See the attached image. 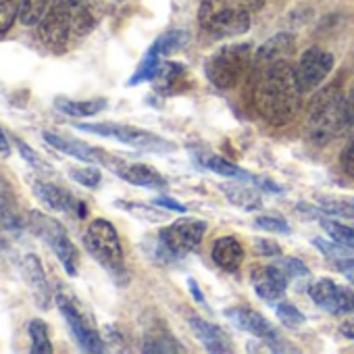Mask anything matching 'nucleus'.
Masks as SVG:
<instances>
[{
	"label": "nucleus",
	"mask_w": 354,
	"mask_h": 354,
	"mask_svg": "<svg viewBox=\"0 0 354 354\" xmlns=\"http://www.w3.org/2000/svg\"><path fill=\"white\" fill-rule=\"evenodd\" d=\"M296 67L288 61L252 69V98L259 115L271 125H288L296 119L302 102Z\"/></svg>",
	"instance_id": "1"
},
{
	"label": "nucleus",
	"mask_w": 354,
	"mask_h": 354,
	"mask_svg": "<svg viewBox=\"0 0 354 354\" xmlns=\"http://www.w3.org/2000/svg\"><path fill=\"white\" fill-rule=\"evenodd\" d=\"M350 127H354V119L348 111L344 94L335 86L319 92L310 104V117L306 129L310 142L323 146L329 140L348 131Z\"/></svg>",
	"instance_id": "2"
},
{
	"label": "nucleus",
	"mask_w": 354,
	"mask_h": 354,
	"mask_svg": "<svg viewBox=\"0 0 354 354\" xmlns=\"http://www.w3.org/2000/svg\"><path fill=\"white\" fill-rule=\"evenodd\" d=\"M26 227L53 250V254L61 261L63 269L71 277L77 275L80 252H77L75 244L71 242L67 230L57 219H53L50 215H44L42 211H30L26 217Z\"/></svg>",
	"instance_id": "3"
},
{
	"label": "nucleus",
	"mask_w": 354,
	"mask_h": 354,
	"mask_svg": "<svg viewBox=\"0 0 354 354\" xmlns=\"http://www.w3.org/2000/svg\"><path fill=\"white\" fill-rule=\"evenodd\" d=\"M252 46L242 42V44H227L219 48L205 65L207 77L213 86L221 90H230L242 82V77L252 71Z\"/></svg>",
	"instance_id": "4"
},
{
	"label": "nucleus",
	"mask_w": 354,
	"mask_h": 354,
	"mask_svg": "<svg viewBox=\"0 0 354 354\" xmlns=\"http://www.w3.org/2000/svg\"><path fill=\"white\" fill-rule=\"evenodd\" d=\"M86 250L102 265L115 279L125 277V261L119 234L106 219H94L84 234Z\"/></svg>",
	"instance_id": "5"
},
{
	"label": "nucleus",
	"mask_w": 354,
	"mask_h": 354,
	"mask_svg": "<svg viewBox=\"0 0 354 354\" xmlns=\"http://www.w3.org/2000/svg\"><path fill=\"white\" fill-rule=\"evenodd\" d=\"M205 234H207V223L203 219L186 217L180 221H173L169 227H165L158 234L156 254L167 263L180 261L201 244Z\"/></svg>",
	"instance_id": "6"
},
{
	"label": "nucleus",
	"mask_w": 354,
	"mask_h": 354,
	"mask_svg": "<svg viewBox=\"0 0 354 354\" xmlns=\"http://www.w3.org/2000/svg\"><path fill=\"white\" fill-rule=\"evenodd\" d=\"M55 300H57V306H59L61 315L65 317L73 337L77 339L80 348L86 350V352H102L104 342H102L100 333L96 331V327H94L92 319L88 317V313L82 308L80 300L73 296V292L67 290L65 286H59L57 294H55Z\"/></svg>",
	"instance_id": "7"
},
{
	"label": "nucleus",
	"mask_w": 354,
	"mask_h": 354,
	"mask_svg": "<svg viewBox=\"0 0 354 354\" xmlns=\"http://www.w3.org/2000/svg\"><path fill=\"white\" fill-rule=\"evenodd\" d=\"M75 127L80 131H86V133H94V136L117 140V142L127 144V146L138 148V150H148V152H169V150H175V146L171 142H167L165 138H160L156 133H150L146 129H140V127H131V125H119V123H77Z\"/></svg>",
	"instance_id": "8"
},
{
	"label": "nucleus",
	"mask_w": 354,
	"mask_h": 354,
	"mask_svg": "<svg viewBox=\"0 0 354 354\" xmlns=\"http://www.w3.org/2000/svg\"><path fill=\"white\" fill-rule=\"evenodd\" d=\"M250 15L248 11L234 9V7H223L211 0H205L201 5V26L215 38H232L248 32L250 28Z\"/></svg>",
	"instance_id": "9"
},
{
	"label": "nucleus",
	"mask_w": 354,
	"mask_h": 354,
	"mask_svg": "<svg viewBox=\"0 0 354 354\" xmlns=\"http://www.w3.org/2000/svg\"><path fill=\"white\" fill-rule=\"evenodd\" d=\"M73 34V24H71V5L65 0L55 3L44 17L38 24V36L42 44L55 53H63L69 44V38Z\"/></svg>",
	"instance_id": "10"
},
{
	"label": "nucleus",
	"mask_w": 354,
	"mask_h": 354,
	"mask_svg": "<svg viewBox=\"0 0 354 354\" xmlns=\"http://www.w3.org/2000/svg\"><path fill=\"white\" fill-rule=\"evenodd\" d=\"M310 300L327 310L329 315H346L354 313V292L350 288L337 286L331 279H319L308 290Z\"/></svg>",
	"instance_id": "11"
},
{
	"label": "nucleus",
	"mask_w": 354,
	"mask_h": 354,
	"mask_svg": "<svg viewBox=\"0 0 354 354\" xmlns=\"http://www.w3.org/2000/svg\"><path fill=\"white\" fill-rule=\"evenodd\" d=\"M333 69V57L321 48H308L298 65H296V80L300 84L302 92H310L315 90Z\"/></svg>",
	"instance_id": "12"
},
{
	"label": "nucleus",
	"mask_w": 354,
	"mask_h": 354,
	"mask_svg": "<svg viewBox=\"0 0 354 354\" xmlns=\"http://www.w3.org/2000/svg\"><path fill=\"white\" fill-rule=\"evenodd\" d=\"M34 194L50 211H61V213L73 215L77 219H84L88 215V207L80 198H75L69 190H65L63 186H57L53 182H36Z\"/></svg>",
	"instance_id": "13"
},
{
	"label": "nucleus",
	"mask_w": 354,
	"mask_h": 354,
	"mask_svg": "<svg viewBox=\"0 0 354 354\" xmlns=\"http://www.w3.org/2000/svg\"><path fill=\"white\" fill-rule=\"evenodd\" d=\"M44 140L48 146H53L55 150L63 152V154H69L77 160H84V162H92V165H104L106 169H111L115 156L109 154L106 150L102 148H94L82 140H73V138H65V136H59V133H53V131H44Z\"/></svg>",
	"instance_id": "14"
},
{
	"label": "nucleus",
	"mask_w": 354,
	"mask_h": 354,
	"mask_svg": "<svg viewBox=\"0 0 354 354\" xmlns=\"http://www.w3.org/2000/svg\"><path fill=\"white\" fill-rule=\"evenodd\" d=\"M288 277L290 275L281 265H259L250 271L254 292L267 302H275L286 294Z\"/></svg>",
	"instance_id": "15"
},
{
	"label": "nucleus",
	"mask_w": 354,
	"mask_h": 354,
	"mask_svg": "<svg viewBox=\"0 0 354 354\" xmlns=\"http://www.w3.org/2000/svg\"><path fill=\"white\" fill-rule=\"evenodd\" d=\"M21 275H24V281L36 302L38 308L42 310H48L53 306V290L48 286V279H46V273H44V267L40 263V259L36 254H26L21 259Z\"/></svg>",
	"instance_id": "16"
},
{
	"label": "nucleus",
	"mask_w": 354,
	"mask_h": 354,
	"mask_svg": "<svg viewBox=\"0 0 354 354\" xmlns=\"http://www.w3.org/2000/svg\"><path fill=\"white\" fill-rule=\"evenodd\" d=\"M111 171L133 186H144V188H165L167 186L165 177L156 169H152L150 165H144V162H129V160L115 156Z\"/></svg>",
	"instance_id": "17"
},
{
	"label": "nucleus",
	"mask_w": 354,
	"mask_h": 354,
	"mask_svg": "<svg viewBox=\"0 0 354 354\" xmlns=\"http://www.w3.org/2000/svg\"><path fill=\"white\" fill-rule=\"evenodd\" d=\"M225 317L236 327H240L246 333H252V335H257L261 339H267L269 344L279 342V335L273 329V325L261 313H257V310H250V308H230V310H225Z\"/></svg>",
	"instance_id": "18"
},
{
	"label": "nucleus",
	"mask_w": 354,
	"mask_h": 354,
	"mask_svg": "<svg viewBox=\"0 0 354 354\" xmlns=\"http://www.w3.org/2000/svg\"><path fill=\"white\" fill-rule=\"evenodd\" d=\"M0 227L11 234H19L26 227V219L19 211L15 190L0 173Z\"/></svg>",
	"instance_id": "19"
},
{
	"label": "nucleus",
	"mask_w": 354,
	"mask_h": 354,
	"mask_svg": "<svg viewBox=\"0 0 354 354\" xmlns=\"http://www.w3.org/2000/svg\"><path fill=\"white\" fill-rule=\"evenodd\" d=\"M294 50H296V38L292 34H277L257 50L252 69L267 67V65L279 63V61H288L294 55Z\"/></svg>",
	"instance_id": "20"
},
{
	"label": "nucleus",
	"mask_w": 354,
	"mask_h": 354,
	"mask_svg": "<svg viewBox=\"0 0 354 354\" xmlns=\"http://www.w3.org/2000/svg\"><path fill=\"white\" fill-rule=\"evenodd\" d=\"M188 323H190V329L194 331V335L205 344V348L209 352H230L232 350L230 335L223 329H219L217 325H211L209 321H205L201 317H190Z\"/></svg>",
	"instance_id": "21"
},
{
	"label": "nucleus",
	"mask_w": 354,
	"mask_h": 354,
	"mask_svg": "<svg viewBox=\"0 0 354 354\" xmlns=\"http://www.w3.org/2000/svg\"><path fill=\"white\" fill-rule=\"evenodd\" d=\"M211 257H213L215 265L221 267L223 271H236L244 261V248H242L240 240H236L232 236H223V238L215 240Z\"/></svg>",
	"instance_id": "22"
},
{
	"label": "nucleus",
	"mask_w": 354,
	"mask_h": 354,
	"mask_svg": "<svg viewBox=\"0 0 354 354\" xmlns=\"http://www.w3.org/2000/svg\"><path fill=\"white\" fill-rule=\"evenodd\" d=\"M55 109L63 115H69V117H94L98 115L100 111L106 109V98H92V100H73V98H67V96H57L53 100Z\"/></svg>",
	"instance_id": "23"
},
{
	"label": "nucleus",
	"mask_w": 354,
	"mask_h": 354,
	"mask_svg": "<svg viewBox=\"0 0 354 354\" xmlns=\"http://www.w3.org/2000/svg\"><path fill=\"white\" fill-rule=\"evenodd\" d=\"M221 190L225 192L227 201H230L234 207L242 209V211L252 213V211H259V209L263 207L261 194H259L257 190H252V188H246V186H242V184H223Z\"/></svg>",
	"instance_id": "24"
},
{
	"label": "nucleus",
	"mask_w": 354,
	"mask_h": 354,
	"mask_svg": "<svg viewBox=\"0 0 354 354\" xmlns=\"http://www.w3.org/2000/svg\"><path fill=\"white\" fill-rule=\"evenodd\" d=\"M203 165L207 169H211L213 173L217 175H223V177H236V180H246V182H254V175H250L248 171L240 169L238 165L221 158V156H215V154H207L203 156Z\"/></svg>",
	"instance_id": "25"
},
{
	"label": "nucleus",
	"mask_w": 354,
	"mask_h": 354,
	"mask_svg": "<svg viewBox=\"0 0 354 354\" xmlns=\"http://www.w3.org/2000/svg\"><path fill=\"white\" fill-rule=\"evenodd\" d=\"M28 333L32 339V352L34 354H50L53 352V342L48 333V325L42 319H32L28 323Z\"/></svg>",
	"instance_id": "26"
},
{
	"label": "nucleus",
	"mask_w": 354,
	"mask_h": 354,
	"mask_svg": "<svg viewBox=\"0 0 354 354\" xmlns=\"http://www.w3.org/2000/svg\"><path fill=\"white\" fill-rule=\"evenodd\" d=\"M142 348H144V352H184V348L167 331H150L144 337Z\"/></svg>",
	"instance_id": "27"
},
{
	"label": "nucleus",
	"mask_w": 354,
	"mask_h": 354,
	"mask_svg": "<svg viewBox=\"0 0 354 354\" xmlns=\"http://www.w3.org/2000/svg\"><path fill=\"white\" fill-rule=\"evenodd\" d=\"M321 211L325 215L333 217H344V219H354V203L348 198H333V196H323L317 201Z\"/></svg>",
	"instance_id": "28"
},
{
	"label": "nucleus",
	"mask_w": 354,
	"mask_h": 354,
	"mask_svg": "<svg viewBox=\"0 0 354 354\" xmlns=\"http://www.w3.org/2000/svg\"><path fill=\"white\" fill-rule=\"evenodd\" d=\"M50 0H21V9H19V19L24 26H38L44 13L48 11Z\"/></svg>",
	"instance_id": "29"
},
{
	"label": "nucleus",
	"mask_w": 354,
	"mask_h": 354,
	"mask_svg": "<svg viewBox=\"0 0 354 354\" xmlns=\"http://www.w3.org/2000/svg\"><path fill=\"white\" fill-rule=\"evenodd\" d=\"M321 225L325 227V232L331 236L333 242L346 246V248H354V230L348 227V225H342L337 221H331V219H323Z\"/></svg>",
	"instance_id": "30"
},
{
	"label": "nucleus",
	"mask_w": 354,
	"mask_h": 354,
	"mask_svg": "<svg viewBox=\"0 0 354 354\" xmlns=\"http://www.w3.org/2000/svg\"><path fill=\"white\" fill-rule=\"evenodd\" d=\"M186 40H188V36L184 34V32H167V34H162L152 46L162 55V57H167V55H173L175 50H180L184 44H186Z\"/></svg>",
	"instance_id": "31"
},
{
	"label": "nucleus",
	"mask_w": 354,
	"mask_h": 354,
	"mask_svg": "<svg viewBox=\"0 0 354 354\" xmlns=\"http://www.w3.org/2000/svg\"><path fill=\"white\" fill-rule=\"evenodd\" d=\"M71 24L75 36H86L94 28V17L86 9V5H71Z\"/></svg>",
	"instance_id": "32"
},
{
	"label": "nucleus",
	"mask_w": 354,
	"mask_h": 354,
	"mask_svg": "<svg viewBox=\"0 0 354 354\" xmlns=\"http://www.w3.org/2000/svg\"><path fill=\"white\" fill-rule=\"evenodd\" d=\"M69 175L77 184H82L86 188H98L102 182V173L96 167H71Z\"/></svg>",
	"instance_id": "33"
},
{
	"label": "nucleus",
	"mask_w": 354,
	"mask_h": 354,
	"mask_svg": "<svg viewBox=\"0 0 354 354\" xmlns=\"http://www.w3.org/2000/svg\"><path fill=\"white\" fill-rule=\"evenodd\" d=\"M21 0H0V34H7L19 15Z\"/></svg>",
	"instance_id": "34"
},
{
	"label": "nucleus",
	"mask_w": 354,
	"mask_h": 354,
	"mask_svg": "<svg viewBox=\"0 0 354 354\" xmlns=\"http://www.w3.org/2000/svg\"><path fill=\"white\" fill-rule=\"evenodd\" d=\"M277 317L286 327H298V325L304 323V315L290 302H283V304L277 306Z\"/></svg>",
	"instance_id": "35"
},
{
	"label": "nucleus",
	"mask_w": 354,
	"mask_h": 354,
	"mask_svg": "<svg viewBox=\"0 0 354 354\" xmlns=\"http://www.w3.org/2000/svg\"><path fill=\"white\" fill-rule=\"evenodd\" d=\"M257 227L265 230V232H273V234H290V227L288 223L281 219V217H273V215H263V217H257Z\"/></svg>",
	"instance_id": "36"
},
{
	"label": "nucleus",
	"mask_w": 354,
	"mask_h": 354,
	"mask_svg": "<svg viewBox=\"0 0 354 354\" xmlns=\"http://www.w3.org/2000/svg\"><path fill=\"white\" fill-rule=\"evenodd\" d=\"M211 3L223 5V7H234V9H242L248 13H257L265 7L267 0H211Z\"/></svg>",
	"instance_id": "37"
},
{
	"label": "nucleus",
	"mask_w": 354,
	"mask_h": 354,
	"mask_svg": "<svg viewBox=\"0 0 354 354\" xmlns=\"http://www.w3.org/2000/svg\"><path fill=\"white\" fill-rule=\"evenodd\" d=\"M339 162H342L344 173L354 180V136H352V138H350V142L344 146L342 156H339Z\"/></svg>",
	"instance_id": "38"
},
{
	"label": "nucleus",
	"mask_w": 354,
	"mask_h": 354,
	"mask_svg": "<svg viewBox=\"0 0 354 354\" xmlns=\"http://www.w3.org/2000/svg\"><path fill=\"white\" fill-rule=\"evenodd\" d=\"M313 244H315L323 254H327V257H331V259L346 257V246H342V244H337V242L333 244V242H325V240H321V238H315Z\"/></svg>",
	"instance_id": "39"
},
{
	"label": "nucleus",
	"mask_w": 354,
	"mask_h": 354,
	"mask_svg": "<svg viewBox=\"0 0 354 354\" xmlns=\"http://www.w3.org/2000/svg\"><path fill=\"white\" fill-rule=\"evenodd\" d=\"M15 144H17V148H19V152H21V156L32 165V167H36V169H40V171H44V169H48V165L46 162H42L40 160V156L36 154V150H32L28 144H24L21 140H17L15 138Z\"/></svg>",
	"instance_id": "40"
},
{
	"label": "nucleus",
	"mask_w": 354,
	"mask_h": 354,
	"mask_svg": "<svg viewBox=\"0 0 354 354\" xmlns=\"http://www.w3.org/2000/svg\"><path fill=\"white\" fill-rule=\"evenodd\" d=\"M279 265H281V267L288 271V275H290V277H306V275H308V269H306V265H304L302 261H298V259H292V257H288V259H283Z\"/></svg>",
	"instance_id": "41"
},
{
	"label": "nucleus",
	"mask_w": 354,
	"mask_h": 354,
	"mask_svg": "<svg viewBox=\"0 0 354 354\" xmlns=\"http://www.w3.org/2000/svg\"><path fill=\"white\" fill-rule=\"evenodd\" d=\"M254 252L261 254V257H279L281 248L271 240H257L254 242Z\"/></svg>",
	"instance_id": "42"
},
{
	"label": "nucleus",
	"mask_w": 354,
	"mask_h": 354,
	"mask_svg": "<svg viewBox=\"0 0 354 354\" xmlns=\"http://www.w3.org/2000/svg\"><path fill=\"white\" fill-rule=\"evenodd\" d=\"M333 265L337 271H342L352 283H354V259L350 257H339V259H333Z\"/></svg>",
	"instance_id": "43"
},
{
	"label": "nucleus",
	"mask_w": 354,
	"mask_h": 354,
	"mask_svg": "<svg viewBox=\"0 0 354 354\" xmlns=\"http://www.w3.org/2000/svg\"><path fill=\"white\" fill-rule=\"evenodd\" d=\"M154 205H158V207H162V209L177 211V213H186V207H184V205L175 203V201H171V198H156V201H154Z\"/></svg>",
	"instance_id": "44"
},
{
	"label": "nucleus",
	"mask_w": 354,
	"mask_h": 354,
	"mask_svg": "<svg viewBox=\"0 0 354 354\" xmlns=\"http://www.w3.org/2000/svg\"><path fill=\"white\" fill-rule=\"evenodd\" d=\"M0 154H3V156H9L11 154V144H9V140H7V136H5L3 129H0Z\"/></svg>",
	"instance_id": "45"
},
{
	"label": "nucleus",
	"mask_w": 354,
	"mask_h": 354,
	"mask_svg": "<svg viewBox=\"0 0 354 354\" xmlns=\"http://www.w3.org/2000/svg\"><path fill=\"white\" fill-rule=\"evenodd\" d=\"M344 98H346V104H348V111H350V115H352V119H354V86L344 94Z\"/></svg>",
	"instance_id": "46"
},
{
	"label": "nucleus",
	"mask_w": 354,
	"mask_h": 354,
	"mask_svg": "<svg viewBox=\"0 0 354 354\" xmlns=\"http://www.w3.org/2000/svg\"><path fill=\"white\" fill-rule=\"evenodd\" d=\"M188 283H190V288H192V294H194V298H196L198 302H205L203 294H201V292H198V288H196V281H194V279H190Z\"/></svg>",
	"instance_id": "47"
},
{
	"label": "nucleus",
	"mask_w": 354,
	"mask_h": 354,
	"mask_svg": "<svg viewBox=\"0 0 354 354\" xmlns=\"http://www.w3.org/2000/svg\"><path fill=\"white\" fill-rule=\"evenodd\" d=\"M67 5H86V0H65Z\"/></svg>",
	"instance_id": "48"
}]
</instances>
